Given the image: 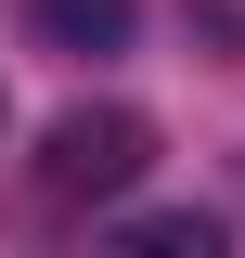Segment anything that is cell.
<instances>
[{
	"mask_svg": "<svg viewBox=\"0 0 245 258\" xmlns=\"http://www.w3.org/2000/svg\"><path fill=\"white\" fill-rule=\"evenodd\" d=\"M142 168H155V116H129V103H65L52 142H39V194L52 207H103Z\"/></svg>",
	"mask_w": 245,
	"mask_h": 258,
	"instance_id": "6da1fadb",
	"label": "cell"
},
{
	"mask_svg": "<svg viewBox=\"0 0 245 258\" xmlns=\"http://www.w3.org/2000/svg\"><path fill=\"white\" fill-rule=\"evenodd\" d=\"M26 26L52 39V52H129V26H142V0H26Z\"/></svg>",
	"mask_w": 245,
	"mask_h": 258,
	"instance_id": "7a4b0ae2",
	"label": "cell"
},
{
	"mask_svg": "<svg viewBox=\"0 0 245 258\" xmlns=\"http://www.w3.org/2000/svg\"><path fill=\"white\" fill-rule=\"evenodd\" d=\"M116 245H142V258H207L219 220H194V207H142V220H116Z\"/></svg>",
	"mask_w": 245,
	"mask_h": 258,
	"instance_id": "3957f363",
	"label": "cell"
}]
</instances>
